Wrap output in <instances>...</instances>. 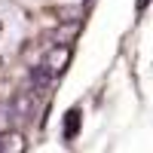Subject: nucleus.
Listing matches in <instances>:
<instances>
[{
    "label": "nucleus",
    "mask_w": 153,
    "mask_h": 153,
    "mask_svg": "<svg viewBox=\"0 0 153 153\" xmlns=\"http://www.w3.org/2000/svg\"><path fill=\"white\" fill-rule=\"evenodd\" d=\"M0 150H3V153L25 150V135H19V132H6V135H0Z\"/></svg>",
    "instance_id": "1"
},
{
    "label": "nucleus",
    "mask_w": 153,
    "mask_h": 153,
    "mask_svg": "<svg viewBox=\"0 0 153 153\" xmlns=\"http://www.w3.org/2000/svg\"><path fill=\"white\" fill-rule=\"evenodd\" d=\"M76 129H80V110L68 113V123H65V135H68V138H74V135H76Z\"/></svg>",
    "instance_id": "2"
}]
</instances>
